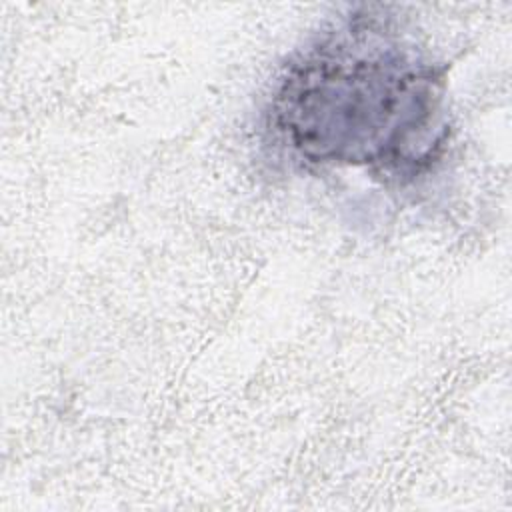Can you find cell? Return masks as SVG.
<instances>
[{
	"label": "cell",
	"mask_w": 512,
	"mask_h": 512,
	"mask_svg": "<svg viewBox=\"0 0 512 512\" xmlns=\"http://www.w3.org/2000/svg\"><path fill=\"white\" fill-rule=\"evenodd\" d=\"M444 74L374 14H354L286 70L270 118L310 164L408 174L440 144Z\"/></svg>",
	"instance_id": "obj_1"
}]
</instances>
